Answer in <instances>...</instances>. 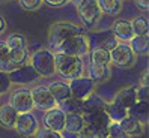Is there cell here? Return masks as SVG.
<instances>
[{
  "mask_svg": "<svg viewBox=\"0 0 149 138\" xmlns=\"http://www.w3.org/2000/svg\"><path fill=\"white\" fill-rule=\"evenodd\" d=\"M54 66L56 74H59L66 80L77 78L84 72V63L80 57L62 53V51H57L54 54Z\"/></svg>",
  "mask_w": 149,
  "mask_h": 138,
  "instance_id": "6da1fadb",
  "label": "cell"
},
{
  "mask_svg": "<svg viewBox=\"0 0 149 138\" xmlns=\"http://www.w3.org/2000/svg\"><path fill=\"white\" fill-rule=\"evenodd\" d=\"M77 33H83V30H81L80 26H77L74 23L57 21L54 24H51V27L48 30V47L53 51H57L59 45L62 44L66 38L72 36V34H77Z\"/></svg>",
  "mask_w": 149,
  "mask_h": 138,
  "instance_id": "7a4b0ae2",
  "label": "cell"
},
{
  "mask_svg": "<svg viewBox=\"0 0 149 138\" xmlns=\"http://www.w3.org/2000/svg\"><path fill=\"white\" fill-rule=\"evenodd\" d=\"M30 65L38 72L39 77H53L56 75L54 54L50 50H38L30 57Z\"/></svg>",
  "mask_w": 149,
  "mask_h": 138,
  "instance_id": "3957f363",
  "label": "cell"
},
{
  "mask_svg": "<svg viewBox=\"0 0 149 138\" xmlns=\"http://www.w3.org/2000/svg\"><path fill=\"white\" fill-rule=\"evenodd\" d=\"M57 51H62V53L71 54V56L81 57V56L89 53L91 47H89V41H87L86 34L77 33V34H72V36L66 38L62 44L59 45V50Z\"/></svg>",
  "mask_w": 149,
  "mask_h": 138,
  "instance_id": "277c9868",
  "label": "cell"
},
{
  "mask_svg": "<svg viewBox=\"0 0 149 138\" xmlns=\"http://www.w3.org/2000/svg\"><path fill=\"white\" fill-rule=\"evenodd\" d=\"M77 8H78V15H80L86 29H93L101 20L102 12L98 3H96V0H80Z\"/></svg>",
  "mask_w": 149,
  "mask_h": 138,
  "instance_id": "5b68a950",
  "label": "cell"
},
{
  "mask_svg": "<svg viewBox=\"0 0 149 138\" xmlns=\"http://www.w3.org/2000/svg\"><path fill=\"white\" fill-rule=\"evenodd\" d=\"M84 120H86V125L91 128V131L93 132L96 138H106L109 135L107 128L111 122V119L106 110H100V111H95V113L86 114Z\"/></svg>",
  "mask_w": 149,
  "mask_h": 138,
  "instance_id": "8992f818",
  "label": "cell"
},
{
  "mask_svg": "<svg viewBox=\"0 0 149 138\" xmlns=\"http://www.w3.org/2000/svg\"><path fill=\"white\" fill-rule=\"evenodd\" d=\"M110 63L124 69L131 68L136 63V54L128 44H118L113 50H110Z\"/></svg>",
  "mask_w": 149,
  "mask_h": 138,
  "instance_id": "52a82bcc",
  "label": "cell"
},
{
  "mask_svg": "<svg viewBox=\"0 0 149 138\" xmlns=\"http://www.w3.org/2000/svg\"><path fill=\"white\" fill-rule=\"evenodd\" d=\"M14 129L23 137H33L39 129V122L30 111H27V113H18Z\"/></svg>",
  "mask_w": 149,
  "mask_h": 138,
  "instance_id": "ba28073f",
  "label": "cell"
},
{
  "mask_svg": "<svg viewBox=\"0 0 149 138\" xmlns=\"http://www.w3.org/2000/svg\"><path fill=\"white\" fill-rule=\"evenodd\" d=\"M8 77L12 84H29L39 78L38 72L33 69L30 63H24L21 66H17L8 72Z\"/></svg>",
  "mask_w": 149,
  "mask_h": 138,
  "instance_id": "9c48e42d",
  "label": "cell"
},
{
  "mask_svg": "<svg viewBox=\"0 0 149 138\" xmlns=\"http://www.w3.org/2000/svg\"><path fill=\"white\" fill-rule=\"evenodd\" d=\"M68 86H69V90H71V95L74 98L84 99L87 95L95 90L96 83L92 78H89V77L80 75V77H77V78H72Z\"/></svg>",
  "mask_w": 149,
  "mask_h": 138,
  "instance_id": "30bf717a",
  "label": "cell"
},
{
  "mask_svg": "<svg viewBox=\"0 0 149 138\" xmlns=\"http://www.w3.org/2000/svg\"><path fill=\"white\" fill-rule=\"evenodd\" d=\"M30 93H32V99H33V107H36L42 111L57 107V102L53 98V95L50 93L48 87L39 86V87H35L33 90H30Z\"/></svg>",
  "mask_w": 149,
  "mask_h": 138,
  "instance_id": "8fae6325",
  "label": "cell"
},
{
  "mask_svg": "<svg viewBox=\"0 0 149 138\" xmlns=\"http://www.w3.org/2000/svg\"><path fill=\"white\" fill-rule=\"evenodd\" d=\"M11 105L18 111V113H27L33 108V99L32 93L27 89H15L11 93Z\"/></svg>",
  "mask_w": 149,
  "mask_h": 138,
  "instance_id": "7c38bea8",
  "label": "cell"
},
{
  "mask_svg": "<svg viewBox=\"0 0 149 138\" xmlns=\"http://www.w3.org/2000/svg\"><path fill=\"white\" fill-rule=\"evenodd\" d=\"M65 117H66V113L62 108L53 107L47 110L45 116H44V126L48 129H53V131L62 132L65 131Z\"/></svg>",
  "mask_w": 149,
  "mask_h": 138,
  "instance_id": "4fadbf2b",
  "label": "cell"
},
{
  "mask_svg": "<svg viewBox=\"0 0 149 138\" xmlns=\"http://www.w3.org/2000/svg\"><path fill=\"white\" fill-rule=\"evenodd\" d=\"M87 41H89V47L91 48H106V50H113L119 42L118 39L115 38L111 30H107V32H101V33H92L91 36H87Z\"/></svg>",
  "mask_w": 149,
  "mask_h": 138,
  "instance_id": "5bb4252c",
  "label": "cell"
},
{
  "mask_svg": "<svg viewBox=\"0 0 149 138\" xmlns=\"http://www.w3.org/2000/svg\"><path fill=\"white\" fill-rule=\"evenodd\" d=\"M136 101H137V87H136V86H128V87L120 89L115 95L111 104H113V105H116V107H119V108H124V110L128 111V108L133 105Z\"/></svg>",
  "mask_w": 149,
  "mask_h": 138,
  "instance_id": "9a60e30c",
  "label": "cell"
},
{
  "mask_svg": "<svg viewBox=\"0 0 149 138\" xmlns=\"http://www.w3.org/2000/svg\"><path fill=\"white\" fill-rule=\"evenodd\" d=\"M119 125L120 128L124 129V132L131 138V137H140L145 134V129H146V123L140 122V120H137L136 117L127 114L124 119L119 120Z\"/></svg>",
  "mask_w": 149,
  "mask_h": 138,
  "instance_id": "2e32d148",
  "label": "cell"
},
{
  "mask_svg": "<svg viewBox=\"0 0 149 138\" xmlns=\"http://www.w3.org/2000/svg\"><path fill=\"white\" fill-rule=\"evenodd\" d=\"M106 107H107V102L101 96L95 95L93 92L87 95L84 99H81V114L83 116L95 113V111H100V110H106Z\"/></svg>",
  "mask_w": 149,
  "mask_h": 138,
  "instance_id": "e0dca14e",
  "label": "cell"
},
{
  "mask_svg": "<svg viewBox=\"0 0 149 138\" xmlns=\"http://www.w3.org/2000/svg\"><path fill=\"white\" fill-rule=\"evenodd\" d=\"M111 32L115 34V38L118 41H122V42H128L134 36L133 27H131V21H128V20H116L113 23Z\"/></svg>",
  "mask_w": 149,
  "mask_h": 138,
  "instance_id": "ac0fdd59",
  "label": "cell"
},
{
  "mask_svg": "<svg viewBox=\"0 0 149 138\" xmlns=\"http://www.w3.org/2000/svg\"><path fill=\"white\" fill-rule=\"evenodd\" d=\"M86 126V120L81 113H66L65 117V131L69 134H77Z\"/></svg>",
  "mask_w": 149,
  "mask_h": 138,
  "instance_id": "d6986e66",
  "label": "cell"
},
{
  "mask_svg": "<svg viewBox=\"0 0 149 138\" xmlns=\"http://www.w3.org/2000/svg\"><path fill=\"white\" fill-rule=\"evenodd\" d=\"M17 116H18V111H17L11 104H5V105L0 107V126L5 129H14Z\"/></svg>",
  "mask_w": 149,
  "mask_h": 138,
  "instance_id": "ffe728a7",
  "label": "cell"
},
{
  "mask_svg": "<svg viewBox=\"0 0 149 138\" xmlns=\"http://www.w3.org/2000/svg\"><path fill=\"white\" fill-rule=\"evenodd\" d=\"M89 78H92L95 83H106L111 77V69L110 65H92L87 69Z\"/></svg>",
  "mask_w": 149,
  "mask_h": 138,
  "instance_id": "44dd1931",
  "label": "cell"
},
{
  "mask_svg": "<svg viewBox=\"0 0 149 138\" xmlns=\"http://www.w3.org/2000/svg\"><path fill=\"white\" fill-rule=\"evenodd\" d=\"M128 45H130L131 50H133V53L136 56L148 54V50H149L148 34H134V36L128 41Z\"/></svg>",
  "mask_w": 149,
  "mask_h": 138,
  "instance_id": "7402d4cb",
  "label": "cell"
},
{
  "mask_svg": "<svg viewBox=\"0 0 149 138\" xmlns=\"http://www.w3.org/2000/svg\"><path fill=\"white\" fill-rule=\"evenodd\" d=\"M128 114L136 117L137 120L143 123H148V117H149V105H148V101H140L137 99L133 105L128 108Z\"/></svg>",
  "mask_w": 149,
  "mask_h": 138,
  "instance_id": "603a6c76",
  "label": "cell"
},
{
  "mask_svg": "<svg viewBox=\"0 0 149 138\" xmlns=\"http://www.w3.org/2000/svg\"><path fill=\"white\" fill-rule=\"evenodd\" d=\"M48 90L50 93L53 95V98L56 99L57 104H60L62 101L68 99L69 96H72L71 95V90H69V86L66 83H62V81H54L48 86Z\"/></svg>",
  "mask_w": 149,
  "mask_h": 138,
  "instance_id": "cb8c5ba5",
  "label": "cell"
},
{
  "mask_svg": "<svg viewBox=\"0 0 149 138\" xmlns=\"http://www.w3.org/2000/svg\"><path fill=\"white\" fill-rule=\"evenodd\" d=\"M100 9L106 15H118L122 11V0H96Z\"/></svg>",
  "mask_w": 149,
  "mask_h": 138,
  "instance_id": "d4e9b609",
  "label": "cell"
},
{
  "mask_svg": "<svg viewBox=\"0 0 149 138\" xmlns=\"http://www.w3.org/2000/svg\"><path fill=\"white\" fill-rule=\"evenodd\" d=\"M27 60H29V53H27V50H26V47L11 48V51H9V63L14 68L27 63Z\"/></svg>",
  "mask_w": 149,
  "mask_h": 138,
  "instance_id": "484cf974",
  "label": "cell"
},
{
  "mask_svg": "<svg viewBox=\"0 0 149 138\" xmlns=\"http://www.w3.org/2000/svg\"><path fill=\"white\" fill-rule=\"evenodd\" d=\"M91 63L92 65H110V51L106 48H92L91 51Z\"/></svg>",
  "mask_w": 149,
  "mask_h": 138,
  "instance_id": "4316f807",
  "label": "cell"
},
{
  "mask_svg": "<svg viewBox=\"0 0 149 138\" xmlns=\"http://www.w3.org/2000/svg\"><path fill=\"white\" fill-rule=\"evenodd\" d=\"M59 107L62 108L65 113H81V99L69 96L68 99L60 102Z\"/></svg>",
  "mask_w": 149,
  "mask_h": 138,
  "instance_id": "83f0119b",
  "label": "cell"
},
{
  "mask_svg": "<svg viewBox=\"0 0 149 138\" xmlns=\"http://www.w3.org/2000/svg\"><path fill=\"white\" fill-rule=\"evenodd\" d=\"M9 51L11 48L6 45V42L0 41V69L5 72H9L11 69H14V66L9 63Z\"/></svg>",
  "mask_w": 149,
  "mask_h": 138,
  "instance_id": "f1b7e54d",
  "label": "cell"
},
{
  "mask_svg": "<svg viewBox=\"0 0 149 138\" xmlns=\"http://www.w3.org/2000/svg\"><path fill=\"white\" fill-rule=\"evenodd\" d=\"M131 27H133L134 34H148V30H149L148 18H145V17H136L131 21Z\"/></svg>",
  "mask_w": 149,
  "mask_h": 138,
  "instance_id": "f546056e",
  "label": "cell"
},
{
  "mask_svg": "<svg viewBox=\"0 0 149 138\" xmlns=\"http://www.w3.org/2000/svg\"><path fill=\"white\" fill-rule=\"evenodd\" d=\"M6 45L9 47V48H21V47L27 45V41H26V38L23 36V34H20V33H12L11 36L8 38Z\"/></svg>",
  "mask_w": 149,
  "mask_h": 138,
  "instance_id": "4dcf8cb0",
  "label": "cell"
},
{
  "mask_svg": "<svg viewBox=\"0 0 149 138\" xmlns=\"http://www.w3.org/2000/svg\"><path fill=\"white\" fill-rule=\"evenodd\" d=\"M107 131H109V135L113 137V138H130V137L124 132V129L120 128L119 122H110Z\"/></svg>",
  "mask_w": 149,
  "mask_h": 138,
  "instance_id": "1f68e13d",
  "label": "cell"
},
{
  "mask_svg": "<svg viewBox=\"0 0 149 138\" xmlns=\"http://www.w3.org/2000/svg\"><path fill=\"white\" fill-rule=\"evenodd\" d=\"M33 137H35V138H63L60 132L53 131V129H48V128H45V126L39 128Z\"/></svg>",
  "mask_w": 149,
  "mask_h": 138,
  "instance_id": "d6a6232c",
  "label": "cell"
},
{
  "mask_svg": "<svg viewBox=\"0 0 149 138\" xmlns=\"http://www.w3.org/2000/svg\"><path fill=\"white\" fill-rule=\"evenodd\" d=\"M11 80H9V77H8V72L2 71L0 69V95L2 93H6L8 90L11 89Z\"/></svg>",
  "mask_w": 149,
  "mask_h": 138,
  "instance_id": "836d02e7",
  "label": "cell"
},
{
  "mask_svg": "<svg viewBox=\"0 0 149 138\" xmlns=\"http://www.w3.org/2000/svg\"><path fill=\"white\" fill-rule=\"evenodd\" d=\"M20 5L26 11H36L41 8L42 0H20Z\"/></svg>",
  "mask_w": 149,
  "mask_h": 138,
  "instance_id": "e575fe53",
  "label": "cell"
},
{
  "mask_svg": "<svg viewBox=\"0 0 149 138\" xmlns=\"http://www.w3.org/2000/svg\"><path fill=\"white\" fill-rule=\"evenodd\" d=\"M75 135H77V138H96V137L93 135V132L91 131V128L87 126V125L81 129L80 132H77Z\"/></svg>",
  "mask_w": 149,
  "mask_h": 138,
  "instance_id": "d590c367",
  "label": "cell"
},
{
  "mask_svg": "<svg viewBox=\"0 0 149 138\" xmlns=\"http://www.w3.org/2000/svg\"><path fill=\"white\" fill-rule=\"evenodd\" d=\"M137 99L148 101V86H140V89H137Z\"/></svg>",
  "mask_w": 149,
  "mask_h": 138,
  "instance_id": "8d00e7d4",
  "label": "cell"
},
{
  "mask_svg": "<svg viewBox=\"0 0 149 138\" xmlns=\"http://www.w3.org/2000/svg\"><path fill=\"white\" fill-rule=\"evenodd\" d=\"M42 2L50 5V6H63L65 3L69 2V0H42Z\"/></svg>",
  "mask_w": 149,
  "mask_h": 138,
  "instance_id": "74e56055",
  "label": "cell"
},
{
  "mask_svg": "<svg viewBox=\"0 0 149 138\" xmlns=\"http://www.w3.org/2000/svg\"><path fill=\"white\" fill-rule=\"evenodd\" d=\"M137 8H140V9H143V11H148L149 9V0H134Z\"/></svg>",
  "mask_w": 149,
  "mask_h": 138,
  "instance_id": "f35d334b",
  "label": "cell"
},
{
  "mask_svg": "<svg viewBox=\"0 0 149 138\" xmlns=\"http://www.w3.org/2000/svg\"><path fill=\"white\" fill-rule=\"evenodd\" d=\"M148 77H149V72H148V69H146V71L143 72V75H142V80H140V86H148L149 84Z\"/></svg>",
  "mask_w": 149,
  "mask_h": 138,
  "instance_id": "ab89813d",
  "label": "cell"
},
{
  "mask_svg": "<svg viewBox=\"0 0 149 138\" xmlns=\"http://www.w3.org/2000/svg\"><path fill=\"white\" fill-rule=\"evenodd\" d=\"M5 30H6V21H5V18H3V17L0 15V34H2Z\"/></svg>",
  "mask_w": 149,
  "mask_h": 138,
  "instance_id": "60d3db41",
  "label": "cell"
},
{
  "mask_svg": "<svg viewBox=\"0 0 149 138\" xmlns=\"http://www.w3.org/2000/svg\"><path fill=\"white\" fill-rule=\"evenodd\" d=\"M72 2H74L75 5H78V2H80V0H72Z\"/></svg>",
  "mask_w": 149,
  "mask_h": 138,
  "instance_id": "b9f144b4",
  "label": "cell"
},
{
  "mask_svg": "<svg viewBox=\"0 0 149 138\" xmlns=\"http://www.w3.org/2000/svg\"><path fill=\"white\" fill-rule=\"evenodd\" d=\"M106 138H113V137H110V135H107V137H106Z\"/></svg>",
  "mask_w": 149,
  "mask_h": 138,
  "instance_id": "7bdbcfd3",
  "label": "cell"
}]
</instances>
